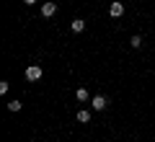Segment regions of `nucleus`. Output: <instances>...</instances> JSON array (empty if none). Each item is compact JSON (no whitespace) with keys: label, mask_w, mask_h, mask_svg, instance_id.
<instances>
[{"label":"nucleus","mask_w":155,"mask_h":142,"mask_svg":"<svg viewBox=\"0 0 155 142\" xmlns=\"http://www.w3.org/2000/svg\"><path fill=\"white\" fill-rule=\"evenodd\" d=\"M78 121H80V124H88V121H91V111L80 109V111H78Z\"/></svg>","instance_id":"obj_6"},{"label":"nucleus","mask_w":155,"mask_h":142,"mask_svg":"<svg viewBox=\"0 0 155 142\" xmlns=\"http://www.w3.org/2000/svg\"><path fill=\"white\" fill-rule=\"evenodd\" d=\"M129 44H132L134 49H140V47H142V36H132V39H129Z\"/></svg>","instance_id":"obj_8"},{"label":"nucleus","mask_w":155,"mask_h":142,"mask_svg":"<svg viewBox=\"0 0 155 142\" xmlns=\"http://www.w3.org/2000/svg\"><path fill=\"white\" fill-rule=\"evenodd\" d=\"M54 13H57V5H54V3H44V5H41V16L49 18V16H54Z\"/></svg>","instance_id":"obj_4"},{"label":"nucleus","mask_w":155,"mask_h":142,"mask_svg":"<svg viewBox=\"0 0 155 142\" xmlns=\"http://www.w3.org/2000/svg\"><path fill=\"white\" fill-rule=\"evenodd\" d=\"M91 106H93L96 111H104L106 106H109V98H106V96H93V98H91Z\"/></svg>","instance_id":"obj_3"},{"label":"nucleus","mask_w":155,"mask_h":142,"mask_svg":"<svg viewBox=\"0 0 155 142\" xmlns=\"http://www.w3.org/2000/svg\"><path fill=\"white\" fill-rule=\"evenodd\" d=\"M109 16H111V18H122V16H124V5L119 3V0H114V3L109 5Z\"/></svg>","instance_id":"obj_2"},{"label":"nucleus","mask_w":155,"mask_h":142,"mask_svg":"<svg viewBox=\"0 0 155 142\" xmlns=\"http://www.w3.org/2000/svg\"><path fill=\"white\" fill-rule=\"evenodd\" d=\"M8 111H21V101H11L8 104Z\"/></svg>","instance_id":"obj_9"},{"label":"nucleus","mask_w":155,"mask_h":142,"mask_svg":"<svg viewBox=\"0 0 155 142\" xmlns=\"http://www.w3.org/2000/svg\"><path fill=\"white\" fill-rule=\"evenodd\" d=\"M75 98H78V101H88L91 96H88V91H85V88H78V91H75Z\"/></svg>","instance_id":"obj_7"},{"label":"nucleus","mask_w":155,"mask_h":142,"mask_svg":"<svg viewBox=\"0 0 155 142\" xmlns=\"http://www.w3.org/2000/svg\"><path fill=\"white\" fill-rule=\"evenodd\" d=\"M41 75H44V70H41L39 65H28L26 67V80L36 83V80H41Z\"/></svg>","instance_id":"obj_1"},{"label":"nucleus","mask_w":155,"mask_h":142,"mask_svg":"<svg viewBox=\"0 0 155 142\" xmlns=\"http://www.w3.org/2000/svg\"><path fill=\"white\" fill-rule=\"evenodd\" d=\"M23 3H26V5H34V3H36V0H23Z\"/></svg>","instance_id":"obj_10"},{"label":"nucleus","mask_w":155,"mask_h":142,"mask_svg":"<svg viewBox=\"0 0 155 142\" xmlns=\"http://www.w3.org/2000/svg\"><path fill=\"white\" fill-rule=\"evenodd\" d=\"M70 28H72V31H75V34H80V31H85V21H83V18H75V21L70 23Z\"/></svg>","instance_id":"obj_5"},{"label":"nucleus","mask_w":155,"mask_h":142,"mask_svg":"<svg viewBox=\"0 0 155 142\" xmlns=\"http://www.w3.org/2000/svg\"><path fill=\"white\" fill-rule=\"evenodd\" d=\"M153 13H155V8H153Z\"/></svg>","instance_id":"obj_11"}]
</instances>
